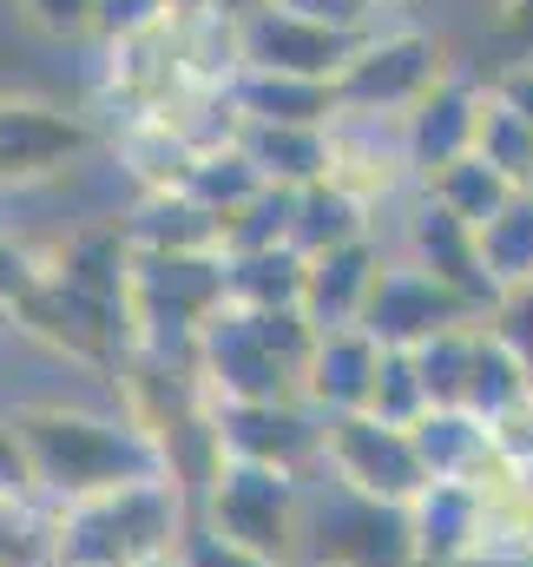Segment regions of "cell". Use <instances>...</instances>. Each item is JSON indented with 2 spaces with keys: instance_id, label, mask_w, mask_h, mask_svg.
<instances>
[{
  "instance_id": "e575fe53",
  "label": "cell",
  "mask_w": 533,
  "mask_h": 567,
  "mask_svg": "<svg viewBox=\"0 0 533 567\" xmlns=\"http://www.w3.org/2000/svg\"><path fill=\"white\" fill-rule=\"evenodd\" d=\"M40 278H46V251H27L13 231H0V317H20Z\"/></svg>"
},
{
  "instance_id": "ffe728a7",
  "label": "cell",
  "mask_w": 533,
  "mask_h": 567,
  "mask_svg": "<svg viewBox=\"0 0 533 567\" xmlns=\"http://www.w3.org/2000/svg\"><path fill=\"white\" fill-rule=\"evenodd\" d=\"M408 435H415V449H421L428 482H481V475L501 462L494 429L481 423L474 410H428Z\"/></svg>"
},
{
  "instance_id": "f546056e",
  "label": "cell",
  "mask_w": 533,
  "mask_h": 567,
  "mask_svg": "<svg viewBox=\"0 0 533 567\" xmlns=\"http://www.w3.org/2000/svg\"><path fill=\"white\" fill-rule=\"evenodd\" d=\"M290 231H296V192H276L270 185L264 198H251L244 212L224 218V258L276 251V245H290Z\"/></svg>"
},
{
  "instance_id": "7402d4cb",
  "label": "cell",
  "mask_w": 533,
  "mask_h": 567,
  "mask_svg": "<svg viewBox=\"0 0 533 567\" xmlns=\"http://www.w3.org/2000/svg\"><path fill=\"white\" fill-rule=\"evenodd\" d=\"M421 198H435L441 212H454L461 225H474V231H481L488 218H501V212L514 205V185H508L488 158H474V152H468V158L441 165L435 178H421Z\"/></svg>"
},
{
  "instance_id": "44dd1931",
  "label": "cell",
  "mask_w": 533,
  "mask_h": 567,
  "mask_svg": "<svg viewBox=\"0 0 533 567\" xmlns=\"http://www.w3.org/2000/svg\"><path fill=\"white\" fill-rule=\"evenodd\" d=\"M363 238H376V205L369 198H356L336 178L296 192V231H290V245L303 258H323V251H343V245H363Z\"/></svg>"
},
{
  "instance_id": "2e32d148",
  "label": "cell",
  "mask_w": 533,
  "mask_h": 567,
  "mask_svg": "<svg viewBox=\"0 0 533 567\" xmlns=\"http://www.w3.org/2000/svg\"><path fill=\"white\" fill-rule=\"evenodd\" d=\"M383 265H389V258H383L376 238L310 258V271H303V317H310L316 330H356V323L369 317V297H376Z\"/></svg>"
},
{
  "instance_id": "b9f144b4",
  "label": "cell",
  "mask_w": 533,
  "mask_h": 567,
  "mask_svg": "<svg viewBox=\"0 0 533 567\" xmlns=\"http://www.w3.org/2000/svg\"><path fill=\"white\" fill-rule=\"evenodd\" d=\"M408 7H415V0H369V13H376V27H383V20H396V13H408Z\"/></svg>"
},
{
  "instance_id": "8fae6325",
  "label": "cell",
  "mask_w": 533,
  "mask_h": 567,
  "mask_svg": "<svg viewBox=\"0 0 533 567\" xmlns=\"http://www.w3.org/2000/svg\"><path fill=\"white\" fill-rule=\"evenodd\" d=\"M369 33L290 13V7H264L244 20V66L258 73H296V80H343V66L363 53Z\"/></svg>"
},
{
  "instance_id": "9a60e30c",
  "label": "cell",
  "mask_w": 533,
  "mask_h": 567,
  "mask_svg": "<svg viewBox=\"0 0 533 567\" xmlns=\"http://www.w3.org/2000/svg\"><path fill=\"white\" fill-rule=\"evenodd\" d=\"M401 258H415L421 271H435L448 290H461V297L481 303V310L494 303V284H488V271H481V231L461 225L454 212H441L435 198H415V205H408Z\"/></svg>"
},
{
  "instance_id": "d590c367",
  "label": "cell",
  "mask_w": 533,
  "mask_h": 567,
  "mask_svg": "<svg viewBox=\"0 0 533 567\" xmlns=\"http://www.w3.org/2000/svg\"><path fill=\"white\" fill-rule=\"evenodd\" d=\"M0 495L7 502H46L40 495V475H33V455H27V435L13 423V410H0Z\"/></svg>"
},
{
  "instance_id": "603a6c76",
  "label": "cell",
  "mask_w": 533,
  "mask_h": 567,
  "mask_svg": "<svg viewBox=\"0 0 533 567\" xmlns=\"http://www.w3.org/2000/svg\"><path fill=\"white\" fill-rule=\"evenodd\" d=\"M178 192H191L218 225L231 218V212H244L251 198H264L270 185H264V172L251 165V152L244 145H211V152H198L191 158V172H185V185Z\"/></svg>"
},
{
  "instance_id": "ab89813d",
  "label": "cell",
  "mask_w": 533,
  "mask_h": 567,
  "mask_svg": "<svg viewBox=\"0 0 533 567\" xmlns=\"http://www.w3.org/2000/svg\"><path fill=\"white\" fill-rule=\"evenodd\" d=\"M494 93L533 126V60H508V66L494 73Z\"/></svg>"
},
{
  "instance_id": "8d00e7d4",
  "label": "cell",
  "mask_w": 533,
  "mask_h": 567,
  "mask_svg": "<svg viewBox=\"0 0 533 567\" xmlns=\"http://www.w3.org/2000/svg\"><path fill=\"white\" fill-rule=\"evenodd\" d=\"M178 567H283V561H264V555H251V548L211 535L205 522H191V535L178 542Z\"/></svg>"
},
{
  "instance_id": "e0dca14e",
  "label": "cell",
  "mask_w": 533,
  "mask_h": 567,
  "mask_svg": "<svg viewBox=\"0 0 533 567\" xmlns=\"http://www.w3.org/2000/svg\"><path fill=\"white\" fill-rule=\"evenodd\" d=\"M126 245L138 258H191V251H224V225L191 198V192H138V205L119 218Z\"/></svg>"
},
{
  "instance_id": "d6986e66",
  "label": "cell",
  "mask_w": 533,
  "mask_h": 567,
  "mask_svg": "<svg viewBox=\"0 0 533 567\" xmlns=\"http://www.w3.org/2000/svg\"><path fill=\"white\" fill-rule=\"evenodd\" d=\"M238 145L251 152V165L276 192H303V185H323L336 172V126L323 133V126H258V120H244Z\"/></svg>"
},
{
  "instance_id": "ba28073f",
  "label": "cell",
  "mask_w": 533,
  "mask_h": 567,
  "mask_svg": "<svg viewBox=\"0 0 533 567\" xmlns=\"http://www.w3.org/2000/svg\"><path fill=\"white\" fill-rule=\"evenodd\" d=\"M100 145V126L60 100L33 93H0V185H46L66 178L86 152Z\"/></svg>"
},
{
  "instance_id": "30bf717a",
  "label": "cell",
  "mask_w": 533,
  "mask_h": 567,
  "mask_svg": "<svg viewBox=\"0 0 533 567\" xmlns=\"http://www.w3.org/2000/svg\"><path fill=\"white\" fill-rule=\"evenodd\" d=\"M481 317H488L481 303H468L461 290H448L435 271H421L415 258H389L383 278H376V297H369L363 330H369L383 350H421V343H435L441 330H461V323H481Z\"/></svg>"
},
{
  "instance_id": "4dcf8cb0",
  "label": "cell",
  "mask_w": 533,
  "mask_h": 567,
  "mask_svg": "<svg viewBox=\"0 0 533 567\" xmlns=\"http://www.w3.org/2000/svg\"><path fill=\"white\" fill-rule=\"evenodd\" d=\"M428 410L435 403H428V383H421L415 350H389L383 357V377H376V396H369V416H383V423H396V429H415Z\"/></svg>"
},
{
  "instance_id": "60d3db41",
  "label": "cell",
  "mask_w": 533,
  "mask_h": 567,
  "mask_svg": "<svg viewBox=\"0 0 533 567\" xmlns=\"http://www.w3.org/2000/svg\"><path fill=\"white\" fill-rule=\"evenodd\" d=\"M231 20H251V13H264V7H276V0H218Z\"/></svg>"
},
{
  "instance_id": "9c48e42d",
  "label": "cell",
  "mask_w": 533,
  "mask_h": 567,
  "mask_svg": "<svg viewBox=\"0 0 533 567\" xmlns=\"http://www.w3.org/2000/svg\"><path fill=\"white\" fill-rule=\"evenodd\" d=\"M211 435H218V462L283 468L303 482L323 475V416L310 403H211Z\"/></svg>"
},
{
  "instance_id": "277c9868",
  "label": "cell",
  "mask_w": 533,
  "mask_h": 567,
  "mask_svg": "<svg viewBox=\"0 0 533 567\" xmlns=\"http://www.w3.org/2000/svg\"><path fill=\"white\" fill-rule=\"evenodd\" d=\"M198 522L264 561L303 567L310 542V482L283 468H251V462H218L211 482L198 488Z\"/></svg>"
},
{
  "instance_id": "4fadbf2b",
  "label": "cell",
  "mask_w": 533,
  "mask_h": 567,
  "mask_svg": "<svg viewBox=\"0 0 533 567\" xmlns=\"http://www.w3.org/2000/svg\"><path fill=\"white\" fill-rule=\"evenodd\" d=\"M481 93H488V80H468L461 66H448V73L435 80V93L401 120V152H408L415 185L435 178L441 165H454V158L474 152V133H481Z\"/></svg>"
},
{
  "instance_id": "7a4b0ae2",
  "label": "cell",
  "mask_w": 533,
  "mask_h": 567,
  "mask_svg": "<svg viewBox=\"0 0 533 567\" xmlns=\"http://www.w3.org/2000/svg\"><path fill=\"white\" fill-rule=\"evenodd\" d=\"M316 323L303 310H238L224 303L191 357V377L211 403H303V370Z\"/></svg>"
},
{
  "instance_id": "4316f807",
  "label": "cell",
  "mask_w": 533,
  "mask_h": 567,
  "mask_svg": "<svg viewBox=\"0 0 533 567\" xmlns=\"http://www.w3.org/2000/svg\"><path fill=\"white\" fill-rule=\"evenodd\" d=\"M481 271L494 284V297L514 284H533V192H514V205L481 225Z\"/></svg>"
},
{
  "instance_id": "1f68e13d",
  "label": "cell",
  "mask_w": 533,
  "mask_h": 567,
  "mask_svg": "<svg viewBox=\"0 0 533 567\" xmlns=\"http://www.w3.org/2000/svg\"><path fill=\"white\" fill-rule=\"evenodd\" d=\"M20 27L53 40V47H80V40H100V0H13Z\"/></svg>"
},
{
  "instance_id": "7bdbcfd3",
  "label": "cell",
  "mask_w": 533,
  "mask_h": 567,
  "mask_svg": "<svg viewBox=\"0 0 533 567\" xmlns=\"http://www.w3.org/2000/svg\"><path fill=\"white\" fill-rule=\"evenodd\" d=\"M211 7H218V0H178V20H185V13H211Z\"/></svg>"
},
{
  "instance_id": "52a82bcc",
  "label": "cell",
  "mask_w": 533,
  "mask_h": 567,
  "mask_svg": "<svg viewBox=\"0 0 533 567\" xmlns=\"http://www.w3.org/2000/svg\"><path fill=\"white\" fill-rule=\"evenodd\" d=\"M323 475L369 495V502H396V508H415L421 488H428V468H421V449L415 435L383 416H330L323 423Z\"/></svg>"
},
{
  "instance_id": "ac0fdd59",
  "label": "cell",
  "mask_w": 533,
  "mask_h": 567,
  "mask_svg": "<svg viewBox=\"0 0 533 567\" xmlns=\"http://www.w3.org/2000/svg\"><path fill=\"white\" fill-rule=\"evenodd\" d=\"M231 100L258 126H323L330 133L343 120L336 80H296V73H258V66H244L238 86H231Z\"/></svg>"
},
{
  "instance_id": "5bb4252c",
  "label": "cell",
  "mask_w": 533,
  "mask_h": 567,
  "mask_svg": "<svg viewBox=\"0 0 533 567\" xmlns=\"http://www.w3.org/2000/svg\"><path fill=\"white\" fill-rule=\"evenodd\" d=\"M383 343L356 323V330H316L310 370H303V403L330 423V416H363L383 377Z\"/></svg>"
},
{
  "instance_id": "d4e9b609",
  "label": "cell",
  "mask_w": 533,
  "mask_h": 567,
  "mask_svg": "<svg viewBox=\"0 0 533 567\" xmlns=\"http://www.w3.org/2000/svg\"><path fill=\"white\" fill-rule=\"evenodd\" d=\"M533 403V377L521 370V357H508L494 337H488V323H481V350H474V370H468V396H461V410H474L481 423L494 429L501 416H514V410H527Z\"/></svg>"
},
{
  "instance_id": "8992f818",
  "label": "cell",
  "mask_w": 533,
  "mask_h": 567,
  "mask_svg": "<svg viewBox=\"0 0 533 567\" xmlns=\"http://www.w3.org/2000/svg\"><path fill=\"white\" fill-rule=\"evenodd\" d=\"M448 66L454 60L428 27H376L336 80L343 120H408Z\"/></svg>"
},
{
  "instance_id": "3957f363",
  "label": "cell",
  "mask_w": 533,
  "mask_h": 567,
  "mask_svg": "<svg viewBox=\"0 0 533 567\" xmlns=\"http://www.w3.org/2000/svg\"><path fill=\"white\" fill-rule=\"evenodd\" d=\"M198 508L171 475L126 482L60 508V567H151L171 561Z\"/></svg>"
},
{
  "instance_id": "d6a6232c",
  "label": "cell",
  "mask_w": 533,
  "mask_h": 567,
  "mask_svg": "<svg viewBox=\"0 0 533 567\" xmlns=\"http://www.w3.org/2000/svg\"><path fill=\"white\" fill-rule=\"evenodd\" d=\"M488 337L508 350V357H521V370L533 377V284H514V290H501L494 303H488Z\"/></svg>"
},
{
  "instance_id": "cb8c5ba5",
  "label": "cell",
  "mask_w": 533,
  "mask_h": 567,
  "mask_svg": "<svg viewBox=\"0 0 533 567\" xmlns=\"http://www.w3.org/2000/svg\"><path fill=\"white\" fill-rule=\"evenodd\" d=\"M303 271H310V258L296 245L231 258V303L238 310H303Z\"/></svg>"
},
{
  "instance_id": "f35d334b",
  "label": "cell",
  "mask_w": 533,
  "mask_h": 567,
  "mask_svg": "<svg viewBox=\"0 0 533 567\" xmlns=\"http://www.w3.org/2000/svg\"><path fill=\"white\" fill-rule=\"evenodd\" d=\"M494 33L521 47V60H533V0H494Z\"/></svg>"
},
{
  "instance_id": "484cf974",
  "label": "cell",
  "mask_w": 533,
  "mask_h": 567,
  "mask_svg": "<svg viewBox=\"0 0 533 567\" xmlns=\"http://www.w3.org/2000/svg\"><path fill=\"white\" fill-rule=\"evenodd\" d=\"M474 158H488L514 192H533V126L494 93V80H488V93H481V133H474Z\"/></svg>"
},
{
  "instance_id": "ee69618b",
  "label": "cell",
  "mask_w": 533,
  "mask_h": 567,
  "mask_svg": "<svg viewBox=\"0 0 533 567\" xmlns=\"http://www.w3.org/2000/svg\"><path fill=\"white\" fill-rule=\"evenodd\" d=\"M151 567H178V555H171V561H151Z\"/></svg>"
},
{
  "instance_id": "6da1fadb",
  "label": "cell",
  "mask_w": 533,
  "mask_h": 567,
  "mask_svg": "<svg viewBox=\"0 0 533 567\" xmlns=\"http://www.w3.org/2000/svg\"><path fill=\"white\" fill-rule=\"evenodd\" d=\"M13 423L27 435L40 495L53 508L106 495V488H126V482L171 475L158 435L138 416H100V410H80V403H20Z\"/></svg>"
},
{
  "instance_id": "836d02e7",
  "label": "cell",
  "mask_w": 533,
  "mask_h": 567,
  "mask_svg": "<svg viewBox=\"0 0 533 567\" xmlns=\"http://www.w3.org/2000/svg\"><path fill=\"white\" fill-rule=\"evenodd\" d=\"M178 20V0H100V47H126L145 33H165Z\"/></svg>"
},
{
  "instance_id": "74e56055",
  "label": "cell",
  "mask_w": 533,
  "mask_h": 567,
  "mask_svg": "<svg viewBox=\"0 0 533 567\" xmlns=\"http://www.w3.org/2000/svg\"><path fill=\"white\" fill-rule=\"evenodd\" d=\"M290 13H310V20H330V27H349V33H376V13L369 0H276Z\"/></svg>"
},
{
  "instance_id": "7c38bea8",
  "label": "cell",
  "mask_w": 533,
  "mask_h": 567,
  "mask_svg": "<svg viewBox=\"0 0 533 567\" xmlns=\"http://www.w3.org/2000/svg\"><path fill=\"white\" fill-rule=\"evenodd\" d=\"M421 567H474L494 535V488L488 482H428L408 508Z\"/></svg>"
},
{
  "instance_id": "83f0119b",
  "label": "cell",
  "mask_w": 533,
  "mask_h": 567,
  "mask_svg": "<svg viewBox=\"0 0 533 567\" xmlns=\"http://www.w3.org/2000/svg\"><path fill=\"white\" fill-rule=\"evenodd\" d=\"M0 567H60V508L0 495Z\"/></svg>"
},
{
  "instance_id": "f1b7e54d",
  "label": "cell",
  "mask_w": 533,
  "mask_h": 567,
  "mask_svg": "<svg viewBox=\"0 0 533 567\" xmlns=\"http://www.w3.org/2000/svg\"><path fill=\"white\" fill-rule=\"evenodd\" d=\"M474 350H481V323L441 330L435 343H421V350H415V363H421V383H428V403H435V410H461V396H468V370H474Z\"/></svg>"
},
{
  "instance_id": "5b68a950",
  "label": "cell",
  "mask_w": 533,
  "mask_h": 567,
  "mask_svg": "<svg viewBox=\"0 0 533 567\" xmlns=\"http://www.w3.org/2000/svg\"><path fill=\"white\" fill-rule=\"evenodd\" d=\"M303 567H421L415 522L396 502H369L330 475L310 482V542Z\"/></svg>"
}]
</instances>
